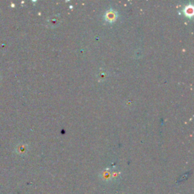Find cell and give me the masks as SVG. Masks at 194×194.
Returning a JSON list of instances; mask_svg holds the SVG:
<instances>
[{
  "instance_id": "obj_1",
  "label": "cell",
  "mask_w": 194,
  "mask_h": 194,
  "mask_svg": "<svg viewBox=\"0 0 194 194\" xmlns=\"http://www.w3.org/2000/svg\"><path fill=\"white\" fill-rule=\"evenodd\" d=\"M111 172L108 170H106V171H104L102 173H101V175H100V177L102 179L103 181H108L111 180Z\"/></svg>"
},
{
  "instance_id": "obj_2",
  "label": "cell",
  "mask_w": 194,
  "mask_h": 194,
  "mask_svg": "<svg viewBox=\"0 0 194 194\" xmlns=\"http://www.w3.org/2000/svg\"><path fill=\"white\" fill-rule=\"evenodd\" d=\"M112 177L113 178V180H118V178H119V174H118V172H114L113 174H112Z\"/></svg>"
}]
</instances>
